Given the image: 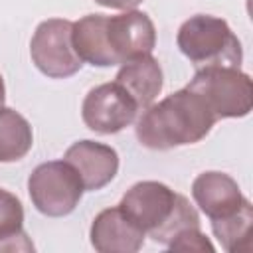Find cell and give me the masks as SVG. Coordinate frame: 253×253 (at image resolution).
Instances as JSON below:
<instances>
[{
    "label": "cell",
    "mask_w": 253,
    "mask_h": 253,
    "mask_svg": "<svg viewBox=\"0 0 253 253\" xmlns=\"http://www.w3.org/2000/svg\"><path fill=\"white\" fill-rule=\"evenodd\" d=\"M99 6L113 8V10H134L144 0H95Z\"/></svg>",
    "instance_id": "obj_19"
},
{
    "label": "cell",
    "mask_w": 253,
    "mask_h": 253,
    "mask_svg": "<svg viewBox=\"0 0 253 253\" xmlns=\"http://www.w3.org/2000/svg\"><path fill=\"white\" fill-rule=\"evenodd\" d=\"M251 225H253V206L247 198L233 213L211 219L213 235L219 239L221 247L227 253L251 251Z\"/></svg>",
    "instance_id": "obj_14"
},
{
    "label": "cell",
    "mask_w": 253,
    "mask_h": 253,
    "mask_svg": "<svg viewBox=\"0 0 253 253\" xmlns=\"http://www.w3.org/2000/svg\"><path fill=\"white\" fill-rule=\"evenodd\" d=\"M4 101H6V87H4V77L0 73V109L4 107Z\"/></svg>",
    "instance_id": "obj_20"
},
{
    "label": "cell",
    "mask_w": 253,
    "mask_h": 253,
    "mask_svg": "<svg viewBox=\"0 0 253 253\" xmlns=\"http://www.w3.org/2000/svg\"><path fill=\"white\" fill-rule=\"evenodd\" d=\"M34 144V132L24 115L10 107L0 109V162L22 160Z\"/></svg>",
    "instance_id": "obj_15"
},
{
    "label": "cell",
    "mask_w": 253,
    "mask_h": 253,
    "mask_svg": "<svg viewBox=\"0 0 253 253\" xmlns=\"http://www.w3.org/2000/svg\"><path fill=\"white\" fill-rule=\"evenodd\" d=\"M105 36L115 59V65H123L140 55L152 53L156 45V30L148 14L140 10H125L117 16H107Z\"/></svg>",
    "instance_id": "obj_8"
},
{
    "label": "cell",
    "mask_w": 253,
    "mask_h": 253,
    "mask_svg": "<svg viewBox=\"0 0 253 253\" xmlns=\"http://www.w3.org/2000/svg\"><path fill=\"white\" fill-rule=\"evenodd\" d=\"M180 194L156 180H142L130 186L119 202L123 213L148 237H154L172 217Z\"/></svg>",
    "instance_id": "obj_6"
},
{
    "label": "cell",
    "mask_w": 253,
    "mask_h": 253,
    "mask_svg": "<svg viewBox=\"0 0 253 253\" xmlns=\"http://www.w3.org/2000/svg\"><path fill=\"white\" fill-rule=\"evenodd\" d=\"M67 160L79 174L87 192H97L113 182L119 172V154L113 146L95 140H77L65 154Z\"/></svg>",
    "instance_id": "obj_9"
},
{
    "label": "cell",
    "mask_w": 253,
    "mask_h": 253,
    "mask_svg": "<svg viewBox=\"0 0 253 253\" xmlns=\"http://www.w3.org/2000/svg\"><path fill=\"white\" fill-rule=\"evenodd\" d=\"M138 107L119 83H101L93 87L81 105L85 126L99 134H115L130 126Z\"/></svg>",
    "instance_id": "obj_7"
},
{
    "label": "cell",
    "mask_w": 253,
    "mask_h": 253,
    "mask_svg": "<svg viewBox=\"0 0 253 253\" xmlns=\"http://www.w3.org/2000/svg\"><path fill=\"white\" fill-rule=\"evenodd\" d=\"M194 227H200V215H198L196 208L188 202V198L180 194L178 206H176L172 217L168 219V223H166L152 239H154L156 243L168 245L178 233H182V231H186V229H194Z\"/></svg>",
    "instance_id": "obj_17"
},
{
    "label": "cell",
    "mask_w": 253,
    "mask_h": 253,
    "mask_svg": "<svg viewBox=\"0 0 253 253\" xmlns=\"http://www.w3.org/2000/svg\"><path fill=\"white\" fill-rule=\"evenodd\" d=\"M180 51L194 63L204 67H239L243 47L229 24L211 14H196L188 18L176 36Z\"/></svg>",
    "instance_id": "obj_2"
},
{
    "label": "cell",
    "mask_w": 253,
    "mask_h": 253,
    "mask_svg": "<svg viewBox=\"0 0 253 253\" xmlns=\"http://www.w3.org/2000/svg\"><path fill=\"white\" fill-rule=\"evenodd\" d=\"M115 83H119L128 93V97L136 103L138 111H144L158 99L162 91L164 85L162 67L152 57V53L140 55L121 65Z\"/></svg>",
    "instance_id": "obj_12"
},
{
    "label": "cell",
    "mask_w": 253,
    "mask_h": 253,
    "mask_svg": "<svg viewBox=\"0 0 253 253\" xmlns=\"http://www.w3.org/2000/svg\"><path fill=\"white\" fill-rule=\"evenodd\" d=\"M0 251H34L24 231V206L18 196L0 188Z\"/></svg>",
    "instance_id": "obj_16"
},
{
    "label": "cell",
    "mask_w": 253,
    "mask_h": 253,
    "mask_svg": "<svg viewBox=\"0 0 253 253\" xmlns=\"http://www.w3.org/2000/svg\"><path fill=\"white\" fill-rule=\"evenodd\" d=\"M198 93L211 109L215 119H241L253 107V83L239 67H204L196 69L194 79L186 85Z\"/></svg>",
    "instance_id": "obj_3"
},
{
    "label": "cell",
    "mask_w": 253,
    "mask_h": 253,
    "mask_svg": "<svg viewBox=\"0 0 253 253\" xmlns=\"http://www.w3.org/2000/svg\"><path fill=\"white\" fill-rule=\"evenodd\" d=\"M170 251H198V253H213V245L211 241L200 231V227L194 229H186L182 233H178L168 245Z\"/></svg>",
    "instance_id": "obj_18"
},
{
    "label": "cell",
    "mask_w": 253,
    "mask_h": 253,
    "mask_svg": "<svg viewBox=\"0 0 253 253\" xmlns=\"http://www.w3.org/2000/svg\"><path fill=\"white\" fill-rule=\"evenodd\" d=\"M105 14H87L73 22V45L83 63L93 67H113L107 36H105Z\"/></svg>",
    "instance_id": "obj_13"
},
{
    "label": "cell",
    "mask_w": 253,
    "mask_h": 253,
    "mask_svg": "<svg viewBox=\"0 0 253 253\" xmlns=\"http://www.w3.org/2000/svg\"><path fill=\"white\" fill-rule=\"evenodd\" d=\"M217 123L206 101L188 87L152 103L136 119V138L150 150H170L204 140Z\"/></svg>",
    "instance_id": "obj_1"
},
{
    "label": "cell",
    "mask_w": 253,
    "mask_h": 253,
    "mask_svg": "<svg viewBox=\"0 0 253 253\" xmlns=\"http://www.w3.org/2000/svg\"><path fill=\"white\" fill-rule=\"evenodd\" d=\"M192 198L210 219L233 213L245 200L239 184L229 174L217 170H208L194 178Z\"/></svg>",
    "instance_id": "obj_11"
},
{
    "label": "cell",
    "mask_w": 253,
    "mask_h": 253,
    "mask_svg": "<svg viewBox=\"0 0 253 253\" xmlns=\"http://www.w3.org/2000/svg\"><path fill=\"white\" fill-rule=\"evenodd\" d=\"M83 182L67 160L38 164L28 178V194L34 208L47 217L69 215L83 198Z\"/></svg>",
    "instance_id": "obj_4"
},
{
    "label": "cell",
    "mask_w": 253,
    "mask_h": 253,
    "mask_svg": "<svg viewBox=\"0 0 253 253\" xmlns=\"http://www.w3.org/2000/svg\"><path fill=\"white\" fill-rule=\"evenodd\" d=\"M89 237L93 249L99 253H134L144 245L146 233L115 206L95 215Z\"/></svg>",
    "instance_id": "obj_10"
},
{
    "label": "cell",
    "mask_w": 253,
    "mask_h": 253,
    "mask_svg": "<svg viewBox=\"0 0 253 253\" xmlns=\"http://www.w3.org/2000/svg\"><path fill=\"white\" fill-rule=\"evenodd\" d=\"M30 55L45 77L65 79L75 75L83 61L73 45V22L63 18L43 20L32 36Z\"/></svg>",
    "instance_id": "obj_5"
}]
</instances>
